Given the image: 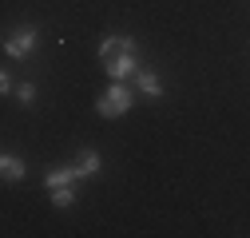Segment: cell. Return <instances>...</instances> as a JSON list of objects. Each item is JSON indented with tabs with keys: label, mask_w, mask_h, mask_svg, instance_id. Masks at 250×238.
Wrapping results in <instances>:
<instances>
[{
	"label": "cell",
	"mask_w": 250,
	"mask_h": 238,
	"mask_svg": "<svg viewBox=\"0 0 250 238\" xmlns=\"http://www.w3.org/2000/svg\"><path fill=\"white\" fill-rule=\"evenodd\" d=\"M131 103H135V96H131V87L123 83V79H115L107 92L100 96V103H96V111L104 115V119H119V115H127L131 111Z\"/></svg>",
	"instance_id": "1"
},
{
	"label": "cell",
	"mask_w": 250,
	"mask_h": 238,
	"mask_svg": "<svg viewBox=\"0 0 250 238\" xmlns=\"http://www.w3.org/2000/svg\"><path fill=\"white\" fill-rule=\"evenodd\" d=\"M123 48H135V40H127V36H104V44H100V60H104V64H111V60H115Z\"/></svg>",
	"instance_id": "4"
},
{
	"label": "cell",
	"mask_w": 250,
	"mask_h": 238,
	"mask_svg": "<svg viewBox=\"0 0 250 238\" xmlns=\"http://www.w3.org/2000/svg\"><path fill=\"white\" fill-rule=\"evenodd\" d=\"M76 178H80V175H76V167H56V171H48V175H44V183H48V191H56V187H72Z\"/></svg>",
	"instance_id": "6"
},
{
	"label": "cell",
	"mask_w": 250,
	"mask_h": 238,
	"mask_svg": "<svg viewBox=\"0 0 250 238\" xmlns=\"http://www.w3.org/2000/svg\"><path fill=\"white\" fill-rule=\"evenodd\" d=\"M135 83H139V92L151 96V99H159V96H163V79L155 76V72H143V68H139V72H135Z\"/></svg>",
	"instance_id": "5"
},
{
	"label": "cell",
	"mask_w": 250,
	"mask_h": 238,
	"mask_svg": "<svg viewBox=\"0 0 250 238\" xmlns=\"http://www.w3.org/2000/svg\"><path fill=\"white\" fill-rule=\"evenodd\" d=\"M36 40H40V32H36V28H16V32L4 40V52H8L12 60H24V56H32Z\"/></svg>",
	"instance_id": "2"
},
{
	"label": "cell",
	"mask_w": 250,
	"mask_h": 238,
	"mask_svg": "<svg viewBox=\"0 0 250 238\" xmlns=\"http://www.w3.org/2000/svg\"><path fill=\"white\" fill-rule=\"evenodd\" d=\"M16 99H20L24 107H28V103L36 99V87H32V83H20V87H16Z\"/></svg>",
	"instance_id": "10"
},
{
	"label": "cell",
	"mask_w": 250,
	"mask_h": 238,
	"mask_svg": "<svg viewBox=\"0 0 250 238\" xmlns=\"http://www.w3.org/2000/svg\"><path fill=\"white\" fill-rule=\"evenodd\" d=\"M52 202L60 206V211H64V206H72V202H76V191H72V187H56V191H52Z\"/></svg>",
	"instance_id": "9"
},
{
	"label": "cell",
	"mask_w": 250,
	"mask_h": 238,
	"mask_svg": "<svg viewBox=\"0 0 250 238\" xmlns=\"http://www.w3.org/2000/svg\"><path fill=\"white\" fill-rule=\"evenodd\" d=\"M0 175H4L8 183H16V178H24V175H28V167H24V159H16V155H4V159H0Z\"/></svg>",
	"instance_id": "8"
},
{
	"label": "cell",
	"mask_w": 250,
	"mask_h": 238,
	"mask_svg": "<svg viewBox=\"0 0 250 238\" xmlns=\"http://www.w3.org/2000/svg\"><path fill=\"white\" fill-rule=\"evenodd\" d=\"M72 167H76L80 178H83V175H100V155H96V151H80Z\"/></svg>",
	"instance_id": "7"
},
{
	"label": "cell",
	"mask_w": 250,
	"mask_h": 238,
	"mask_svg": "<svg viewBox=\"0 0 250 238\" xmlns=\"http://www.w3.org/2000/svg\"><path fill=\"white\" fill-rule=\"evenodd\" d=\"M104 68H107V76H111V79H127V76H135V72H139L135 48H123V52L111 60V64H104Z\"/></svg>",
	"instance_id": "3"
}]
</instances>
